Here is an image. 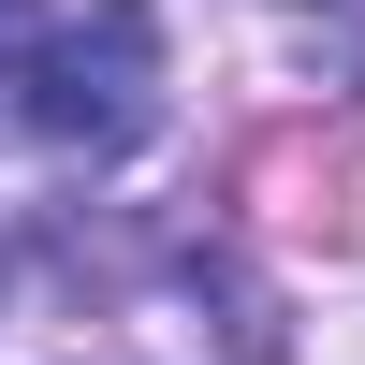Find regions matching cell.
I'll list each match as a JSON object with an SVG mask.
<instances>
[{"label": "cell", "mask_w": 365, "mask_h": 365, "mask_svg": "<svg viewBox=\"0 0 365 365\" xmlns=\"http://www.w3.org/2000/svg\"><path fill=\"white\" fill-rule=\"evenodd\" d=\"M146 117H161V29H146V0H88L73 29H44L29 132H58V146H88V161H117V146H146Z\"/></svg>", "instance_id": "6da1fadb"}, {"label": "cell", "mask_w": 365, "mask_h": 365, "mask_svg": "<svg viewBox=\"0 0 365 365\" xmlns=\"http://www.w3.org/2000/svg\"><path fill=\"white\" fill-rule=\"evenodd\" d=\"M29 88H44V0H0V132L29 117Z\"/></svg>", "instance_id": "7a4b0ae2"}]
</instances>
